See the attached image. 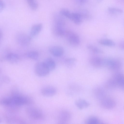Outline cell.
<instances>
[{
    "label": "cell",
    "instance_id": "obj_8",
    "mask_svg": "<svg viewBox=\"0 0 124 124\" xmlns=\"http://www.w3.org/2000/svg\"><path fill=\"white\" fill-rule=\"evenodd\" d=\"M71 117L70 112L66 110H62L58 114L57 117L58 122L60 124H65L69 122Z\"/></svg>",
    "mask_w": 124,
    "mask_h": 124
},
{
    "label": "cell",
    "instance_id": "obj_29",
    "mask_svg": "<svg viewBox=\"0 0 124 124\" xmlns=\"http://www.w3.org/2000/svg\"><path fill=\"white\" fill-rule=\"evenodd\" d=\"M5 7V4L2 0H0V13L4 9Z\"/></svg>",
    "mask_w": 124,
    "mask_h": 124
},
{
    "label": "cell",
    "instance_id": "obj_18",
    "mask_svg": "<svg viewBox=\"0 0 124 124\" xmlns=\"http://www.w3.org/2000/svg\"><path fill=\"white\" fill-rule=\"evenodd\" d=\"M50 71L54 70L55 67V62L52 58H46L43 62Z\"/></svg>",
    "mask_w": 124,
    "mask_h": 124
},
{
    "label": "cell",
    "instance_id": "obj_24",
    "mask_svg": "<svg viewBox=\"0 0 124 124\" xmlns=\"http://www.w3.org/2000/svg\"><path fill=\"white\" fill-rule=\"evenodd\" d=\"M88 49L92 52L96 54H101L103 51L101 49L91 44H88L87 46Z\"/></svg>",
    "mask_w": 124,
    "mask_h": 124
},
{
    "label": "cell",
    "instance_id": "obj_19",
    "mask_svg": "<svg viewBox=\"0 0 124 124\" xmlns=\"http://www.w3.org/2000/svg\"><path fill=\"white\" fill-rule=\"evenodd\" d=\"M85 123L87 124H99L103 123L97 117L91 116L87 118L85 120Z\"/></svg>",
    "mask_w": 124,
    "mask_h": 124
},
{
    "label": "cell",
    "instance_id": "obj_36",
    "mask_svg": "<svg viewBox=\"0 0 124 124\" xmlns=\"http://www.w3.org/2000/svg\"></svg>",
    "mask_w": 124,
    "mask_h": 124
},
{
    "label": "cell",
    "instance_id": "obj_31",
    "mask_svg": "<svg viewBox=\"0 0 124 124\" xmlns=\"http://www.w3.org/2000/svg\"><path fill=\"white\" fill-rule=\"evenodd\" d=\"M119 47L122 49H124V43L122 41L120 42L119 44Z\"/></svg>",
    "mask_w": 124,
    "mask_h": 124
},
{
    "label": "cell",
    "instance_id": "obj_15",
    "mask_svg": "<svg viewBox=\"0 0 124 124\" xmlns=\"http://www.w3.org/2000/svg\"><path fill=\"white\" fill-rule=\"evenodd\" d=\"M68 18L78 25L81 23L83 19L79 13L70 12Z\"/></svg>",
    "mask_w": 124,
    "mask_h": 124
},
{
    "label": "cell",
    "instance_id": "obj_32",
    "mask_svg": "<svg viewBox=\"0 0 124 124\" xmlns=\"http://www.w3.org/2000/svg\"><path fill=\"white\" fill-rule=\"evenodd\" d=\"M3 36L2 33L1 31L0 30V40L2 38Z\"/></svg>",
    "mask_w": 124,
    "mask_h": 124
},
{
    "label": "cell",
    "instance_id": "obj_16",
    "mask_svg": "<svg viewBox=\"0 0 124 124\" xmlns=\"http://www.w3.org/2000/svg\"><path fill=\"white\" fill-rule=\"evenodd\" d=\"M42 27L41 23L36 24L33 26L30 32V37L32 38L38 34L41 31Z\"/></svg>",
    "mask_w": 124,
    "mask_h": 124
},
{
    "label": "cell",
    "instance_id": "obj_26",
    "mask_svg": "<svg viewBox=\"0 0 124 124\" xmlns=\"http://www.w3.org/2000/svg\"><path fill=\"white\" fill-rule=\"evenodd\" d=\"M108 10L110 13L113 14H121L123 12L122 9L113 7H109L108 9Z\"/></svg>",
    "mask_w": 124,
    "mask_h": 124
},
{
    "label": "cell",
    "instance_id": "obj_34",
    "mask_svg": "<svg viewBox=\"0 0 124 124\" xmlns=\"http://www.w3.org/2000/svg\"><path fill=\"white\" fill-rule=\"evenodd\" d=\"M2 82L1 80V79H0V87L1 86L2 84Z\"/></svg>",
    "mask_w": 124,
    "mask_h": 124
},
{
    "label": "cell",
    "instance_id": "obj_11",
    "mask_svg": "<svg viewBox=\"0 0 124 124\" xmlns=\"http://www.w3.org/2000/svg\"><path fill=\"white\" fill-rule=\"evenodd\" d=\"M93 92L95 98L100 101L106 96L105 90L101 87H95L93 89Z\"/></svg>",
    "mask_w": 124,
    "mask_h": 124
},
{
    "label": "cell",
    "instance_id": "obj_30",
    "mask_svg": "<svg viewBox=\"0 0 124 124\" xmlns=\"http://www.w3.org/2000/svg\"><path fill=\"white\" fill-rule=\"evenodd\" d=\"M86 0H76L78 3L80 4H85L86 2Z\"/></svg>",
    "mask_w": 124,
    "mask_h": 124
},
{
    "label": "cell",
    "instance_id": "obj_25",
    "mask_svg": "<svg viewBox=\"0 0 124 124\" xmlns=\"http://www.w3.org/2000/svg\"><path fill=\"white\" fill-rule=\"evenodd\" d=\"M26 55L28 58L34 60H37L38 59L39 54L38 52L32 51L28 52Z\"/></svg>",
    "mask_w": 124,
    "mask_h": 124
},
{
    "label": "cell",
    "instance_id": "obj_22",
    "mask_svg": "<svg viewBox=\"0 0 124 124\" xmlns=\"http://www.w3.org/2000/svg\"><path fill=\"white\" fill-rule=\"evenodd\" d=\"M12 105L11 97H6L0 99V105L9 106Z\"/></svg>",
    "mask_w": 124,
    "mask_h": 124
},
{
    "label": "cell",
    "instance_id": "obj_20",
    "mask_svg": "<svg viewBox=\"0 0 124 124\" xmlns=\"http://www.w3.org/2000/svg\"><path fill=\"white\" fill-rule=\"evenodd\" d=\"M104 87L107 89H112L117 87V85L113 78H111L107 80L104 84Z\"/></svg>",
    "mask_w": 124,
    "mask_h": 124
},
{
    "label": "cell",
    "instance_id": "obj_6",
    "mask_svg": "<svg viewBox=\"0 0 124 124\" xmlns=\"http://www.w3.org/2000/svg\"><path fill=\"white\" fill-rule=\"evenodd\" d=\"M31 38L24 33H19L16 36V40L19 45L23 47L28 46L30 44Z\"/></svg>",
    "mask_w": 124,
    "mask_h": 124
},
{
    "label": "cell",
    "instance_id": "obj_10",
    "mask_svg": "<svg viewBox=\"0 0 124 124\" xmlns=\"http://www.w3.org/2000/svg\"><path fill=\"white\" fill-rule=\"evenodd\" d=\"M112 77L115 82L117 87L124 90V81L123 74L117 72L114 74Z\"/></svg>",
    "mask_w": 124,
    "mask_h": 124
},
{
    "label": "cell",
    "instance_id": "obj_1",
    "mask_svg": "<svg viewBox=\"0 0 124 124\" xmlns=\"http://www.w3.org/2000/svg\"><path fill=\"white\" fill-rule=\"evenodd\" d=\"M11 98L12 105L16 106L30 104L33 102L32 100L29 97L20 94H15Z\"/></svg>",
    "mask_w": 124,
    "mask_h": 124
},
{
    "label": "cell",
    "instance_id": "obj_12",
    "mask_svg": "<svg viewBox=\"0 0 124 124\" xmlns=\"http://www.w3.org/2000/svg\"><path fill=\"white\" fill-rule=\"evenodd\" d=\"M41 93L43 96L46 97H51L55 95L57 90L54 87L51 86H47L42 88Z\"/></svg>",
    "mask_w": 124,
    "mask_h": 124
},
{
    "label": "cell",
    "instance_id": "obj_35",
    "mask_svg": "<svg viewBox=\"0 0 124 124\" xmlns=\"http://www.w3.org/2000/svg\"><path fill=\"white\" fill-rule=\"evenodd\" d=\"M2 122L0 118V123Z\"/></svg>",
    "mask_w": 124,
    "mask_h": 124
},
{
    "label": "cell",
    "instance_id": "obj_2",
    "mask_svg": "<svg viewBox=\"0 0 124 124\" xmlns=\"http://www.w3.org/2000/svg\"><path fill=\"white\" fill-rule=\"evenodd\" d=\"M26 113L30 118L35 120H40L43 119L44 114L41 110L34 107H30L26 109Z\"/></svg>",
    "mask_w": 124,
    "mask_h": 124
},
{
    "label": "cell",
    "instance_id": "obj_5",
    "mask_svg": "<svg viewBox=\"0 0 124 124\" xmlns=\"http://www.w3.org/2000/svg\"><path fill=\"white\" fill-rule=\"evenodd\" d=\"M35 71L38 76L41 77L47 76L50 71L43 62H39L36 64Z\"/></svg>",
    "mask_w": 124,
    "mask_h": 124
},
{
    "label": "cell",
    "instance_id": "obj_33",
    "mask_svg": "<svg viewBox=\"0 0 124 124\" xmlns=\"http://www.w3.org/2000/svg\"><path fill=\"white\" fill-rule=\"evenodd\" d=\"M98 3H100L102 2L103 0H96Z\"/></svg>",
    "mask_w": 124,
    "mask_h": 124
},
{
    "label": "cell",
    "instance_id": "obj_9",
    "mask_svg": "<svg viewBox=\"0 0 124 124\" xmlns=\"http://www.w3.org/2000/svg\"><path fill=\"white\" fill-rule=\"evenodd\" d=\"M90 64L96 67H100L104 66V58L97 56H92L89 60Z\"/></svg>",
    "mask_w": 124,
    "mask_h": 124
},
{
    "label": "cell",
    "instance_id": "obj_3",
    "mask_svg": "<svg viewBox=\"0 0 124 124\" xmlns=\"http://www.w3.org/2000/svg\"><path fill=\"white\" fill-rule=\"evenodd\" d=\"M121 66L120 61L118 59L111 58H104V66L110 70H117L120 69Z\"/></svg>",
    "mask_w": 124,
    "mask_h": 124
},
{
    "label": "cell",
    "instance_id": "obj_23",
    "mask_svg": "<svg viewBox=\"0 0 124 124\" xmlns=\"http://www.w3.org/2000/svg\"><path fill=\"white\" fill-rule=\"evenodd\" d=\"M77 62L76 59L74 58H67L65 59L64 63L65 65L68 68L73 66Z\"/></svg>",
    "mask_w": 124,
    "mask_h": 124
},
{
    "label": "cell",
    "instance_id": "obj_4",
    "mask_svg": "<svg viewBox=\"0 0 124 124\" xmlns=\"http://www.w3.org/2000/svg\"><path fill=\"white\" fill-rule=\"evenodd\" d=\"M64 36L71 45L73 46H77L79 44L80 41L78 36L73 31H66Z\"/></svg>",
    "mask_w": 124,
    "mask_h": 124
},
{
    "label": "cell",
    "instance_id": "obj_13",
    "mask_svg": "<svg viewBox=\"0 0 124 124\" xmlns=\"http://www.w3.org/2000/svg\"><path fill=\"white\" fill-rule=\"evenodd\" d=\"M50 53L54 56L59 57L62 55L64 50L63 48L59 46H54L50 47L49 49Z\"/></svg>",
    "mask_w": 124,
    "mask_h": 124
},
{
    "label": "cell",
    "instance_id": "obj_28",
    "mask_svg": "<svg viewBox=\"0 0 124 124\" xmlns=\"http://www.w3.org/2000/svg\"><path fill=\"white\" fill-rule=\"evenodd\" d=\"M1 79L2 83L6 84L9 83L11 81L10 78L8 76L6 75L3 76Z\"/></svg>",
    "mask_w": 124,
    "mask_h": 124
},
{
    "label": "cell",
    "instance_id": "obj_14",
    "mask_svg": "<svg viewBox=\"0 0 124 124\" xmlns=\"http://www.w3.org/2000/svg\"><path fill=\"white\" fill-rule=\"evenodd\" d=\"M5 58L9 62L14 64L18 62L19 61L20 57L17 54L10 53L5 55Z\"/></svg>",
    "mask_w": 124,
    "mask_h": 124
},
{
    "label": "cell",
    "instance_id": "obj_21",
    "mask_svg": "<svg viewBox=\"0 0 124 124\" xmlns=\"http://www.w3.org/2000/svg\"><path fill=\"white\" fill-rule=\"evenodd\" d=\"M98 43L101 45L108 46L113 47L115 45V43L113 41L108 39H101L99 41Z\"/></svg>",
    "mask_w": 124,
    "mask_h": 124
},
{
    "label": "cell",
    "instance_id": "obj_17",
    "mask_svg": "<svg viewBox=\"0 0 124 124\" xmlns=\"http://www.w3.org/2000/svg\"><path fill=\"white\" fill-rule=\"evenodd\" d=\"M75 105L79 109H82L88 107L90 103L86 100L82 99L77 100L75 101Z\"/></svg>",
    "mask_w": 124,
    "mask_h": 124
},
{
    "label": "cell",
    "instance_id": "obj_27",
    "mask_svg": "<svg viewBox=\"0 0 124 124\" xmlns=\"http://www.w3.org/2000/svg\"><path fill=\"white\" fill-rule=\"evenodd\" d=\"M29 6L31 9L33 10H36L38 7V4L34 0H26Z\"/></svg>",
    "mask_w": 124,
    "mask_h": 124
},
{
    "label": "cell",
    "instance_id": "obj_7",
    "mask_svg": "<svg viewBox=\"0 0 124 124\" xmlns=\"http://www.w3.org/2000/svg\"><path fill=\"white\" fill-rule=\"evenodd\" d=\"M100 105L103 108L107 109H111L114 108L116 103L112 98L106 96L100 101Z\"/></svg>",
    "mask_w": 124,
    "mask_h": 124
}]
</instances>
